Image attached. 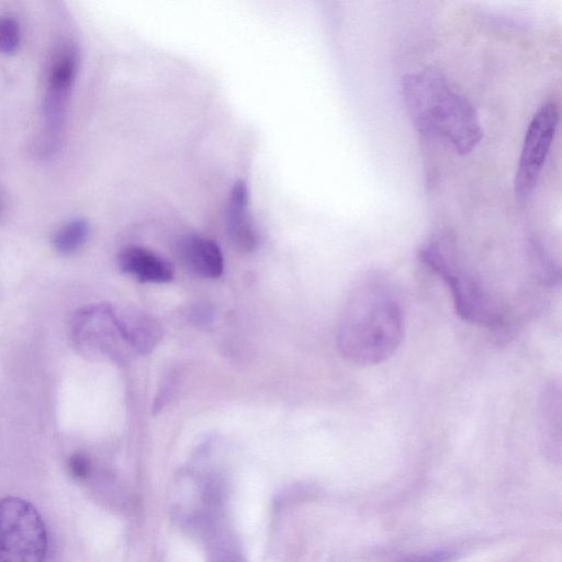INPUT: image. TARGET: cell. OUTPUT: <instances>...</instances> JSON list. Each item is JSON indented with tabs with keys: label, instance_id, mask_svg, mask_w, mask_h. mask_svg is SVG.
I'll return each mask as SVG.
<instances>
[{
	"label": "cell",
	"instance_id": "obj_1",
	"mask_svg": "<svg viewBox=\"0 0 562 562\" xmlns=\"http://www.w3.org/2000/svg\"><path fill=\"white\" fill-rule=\"evenodd\" d=\"M404 335V317L393 289L369 278L349 294L337 333V347L348 361L374 366L387 360Z\"/></svg>",
	"mask_w": 562,
	"mask_h": 562
},
{
	"label": "cell",
	"instance_id": "obj_2",
	"mask_svg": "<svg viewBox=\"0 0 562 562\" xmlns=\"http://www.w3.org/2000/svg\"><path fill=\"white\" fill-rule=\"evenodd\" d=\"M401 89L408 116L425 137L439 139L460 155L472 151L482 139L473 104L439 69L430 67L404 76Z\"/></svg>",
	"mask_w": 562,
	"mask_h": 562
},
{
	"label": "cell",
	"instance_id": "obj_3",
	"mask_svg": "<svg viewBox=\"0 0 562 562\" xmlns=\"http://www.w3.org/2000/svg\"><path fill=\"white\" fill-rule=\"evenodd\" d=\"M419 259L449 286L458 315L472 324L495 327L501 316L480 280L460 262L456 244L449 236H438L418 251Z\"/></svg>",
	"mask_w": 562,
	"mask_h": 562
},
{
	"label": "cell",
	"instance_id": "obj_4",
	"mask_svg": "<svg viewBox=\"0 0 562 562\" xmlns=\"http://www.w3.org/2000/svg\"><path fill=\"white\" fill-rule=\"evenodd\" d=\"M69 336L75 348L88 357L122 360L135 351L124 316L109 304L78 310L70 319Z\"/></svg>",
	"mask_w": 562,
	"mask_h": 562
},
{
	"label": "cell",
	"instance_id": "obj_5",
	"mask_svg": "<svg viewBox=\"0 0 562 562\" xmlns=\"http://www.w3.org/2000/svg\"><path fill=\"white\" fill-rule=\"evenodd\" d=\"M45 524L29 502L14 496L0 501V562H44Z\"/></svg>",
	"mask_w": 562,
	"mask_h": 562
},
{
	"label": "cell",
	"instance_id": "obj_6",
	"mask_svg": "<svg viewBox=\"0 0 562 562\" xmlns=\"http://www.w3.org/2000/svg\"><path fill=\"white\" fill-rule=\"evenodd\" d=\"M558 122L559 111L552 102L542 104L533 115L522 143L514 180L517 199L526 200L537 186Z\"/></svg>",
	"mask_w": 562,
	"mask_h": 562
},
{
	"label": "cell",
	"instance_id": "obj_7",
	"mask_svg": "<svg viewBox=\"0 0 562 562\" xmlns=\"http://www.w3.org/2000/svg\"><path fill=\"white\" fill-rule=\"evenodd\" d=\"M78 52L71 45L60 47L52 58L44 105L50 130H57L61 123L67 97L78 71Z\"/></svg>",
	"mask_w": 562,
	"mask_h": 562
},
{
	"label": "cell",
	"instance_id": "obj_8",
	"mask_svg": "<svg viewBox=\"0 0 562 562\" xmlns=\"http://www.w3.org/2000/svg\"><path fill=\"white\" fill-rule=\"evenodd\" d=\"M249 190L246 181L237 180L229 192L226 231L232 245L240 252L255 250L259 237L248 211Z\"/></svg>",
	"mask_w": 562,
	"mask_h": 562
},
{
	"label": "cell",
	"instance_id": "obj_9",
	"mask_svg": "<svg viewBox=\"0 0 562 562\" xmlns=\"http://www.w3.org/2000/svg\"><path fill=\"white\" fill-rule=\"evenodd\" d=\"M177 248L184 265L195 274L210 279L222 274L224 258L214 240L198 234H188L179 239Z\"/></svg>",
	"mask_w": 562,
	"mask_h": 562
},
{
	"label": "cell",
	"instance_id": "obj_10",
	"mask_svg": "<svg viewBox=\"0 0 562 562\" xmlns=\"http://www.w3.org/2000/svg\"><path fill=\"white\" fill-rule=\"evenodd\" d=\"M120 269L140 282H168L172 266L155 252L138 246L122 249L117 257Z\"/></svg>",
	"mask_w": 562,
	"mask_h": 562
},
{
	"label": "cell",
	"instance_id": "obj_11",
	"mask_svg": "<svg viewBox=\"0 0 562 562\" xmlns=\"http://www.w3.org/2000/svg\"><path fill=\"white\" fill-rule=\"evenodd\" d=\"M89 231L88 222L82 218L68 222L54 234V248L61 255L74 254L87 241Z\"/></svg>",
	"mask_w": 562,
	"mask_h": 562
},
{
	"label": "cell",
	"instance_id": "obj_12",
	"mask_svg": "<svg viewBox=\"0 0 562 562\" xmlns=\"http://www.w3.org/2000/svg\"><path fill=\"white\" fill-rule=\"evenodd\" d=\"M21 42L19 22L11 16L0 18V53L14 54Z\"/></svg>",
	"mask_w": 562,
	"mask_h": 562
},
{
	"label": "cell",
	"instance_id": "obj_13",
	"mask_svg": "<svg viewBox=\"0 0 562 562\" xmlns=\"http://www.w3.org/2000/svg\"><path fill=\"white\" fill-rule=\"evenodd\" d=\"M67 468L71 476L78 480H83L90 473L91 463L85 453L75 452L68 458Z\"/></svg>",
	"mask_w": 562,
	"mask_h": 562
},
{
	"label": "cell",
	"instance_id": "obj_14",
	"mask_svg": "<svg viewBox=\"0 0 562 562\" xmlns=\"http://www.w3.org/2000/svg\"><path fill=\"white\" fill-rule=\"evenodd\" d=\"M452 558V553L447 551H437L428 554L412 558L405 562H447Z\"/></svg>",
	"mask_w": 562,
	"mask_h": 562
},
{
	"label": "cell",
	"instance_id": "obj_15",
	"mask_svg": "<svg viewBox=\"0 0 562 562\" xmlns=\"http://www.w3.org/2000/svg\"><path fill=\"white\" fill-rule=\"evenodd\" d=\"M3 207H4V201H3V196H2V193L0 191V216L3 212Z\"/></svg>",
	"mask_w": 562,
	"mask_h": 562
}]
</instances>
